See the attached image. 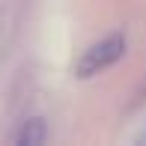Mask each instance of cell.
<instances>
[{
	"instance_id": "6da1fadb",
	"label": "cell",
	"mask_w": 146,
	"mask_h": 146,
	"mask_svg": "<svg viewBox=\"0 0 146 146\" xmlns=\"http://www.w3.org/2000/svg\"><path fill=\"white\" fill-rule=\"evenodd\" d=\"M122 54H125V39L119 36V33H113V36L102 39V42L90 45V48L84 51L81 60L75 63V75L78 78H92V75H98L102 69L113 66Z\"/></svg>"
},
{
	"instance_id": "7a4b0ae2",
	"label": "cell",
	"mask_w": 146,
	"mask_h": 146,
	"mask_svg": "<svg viewBox=\"0 0 146 146\" xmlns=\"http://www.w3.org/2000/svg\"><path fill=\"white\" fill-rule=\"evenodd\" d=\"M48 140V128H45V119H27V122L21 125V131H18L15 143L18 146H42Z\"/></svg>"
}]
</instances>
